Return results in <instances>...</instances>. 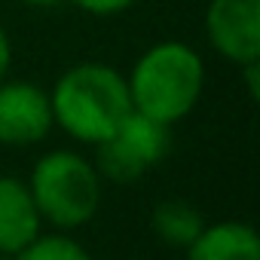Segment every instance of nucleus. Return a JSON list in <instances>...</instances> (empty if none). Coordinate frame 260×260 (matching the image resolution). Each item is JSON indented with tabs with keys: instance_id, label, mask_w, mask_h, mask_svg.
<instances>
[{
	"instance_id": "obj_7",
	"label": "nucleus",
	"mask_w": 260,
	"mask_h": 260,
	"mask_svg": "<svg viewBox=\"0 0 260 260\" xmlns=\"http://www.w3.org/2000/svg\"><path fill=\"white\" fill-rule=\"evenodd\" d=\"M190 260H260V236L248 223L223 220L202 226V233L187 245Z\"/></svg>"
},
{
	"instance_id": "obj_8",
	"label": "nucleus",
	"mask_w": 260,
	"mask_h": 260,
	"mask_svg": "<svg viewBox=\"0 0 260 260\" xmlns=\"http://www.w3.org/2000/svg\"><path fill=\"white\" fill-rule=\"evenodd\" d=\"M128 153H132L144 169L156 166L169 150H172V132H169V125L153 119V116H144L138 110H132L125 116V122L116 128V135H113Z\"/></svg>"
},
{
	"instance_id": "obj_3",
	"label": "nucleus",
	"mask_w": 260,
	"mask_h": 260,
	"mask_svg": "<svg viewBox=\"0 0 260 260\" xmlns=\"http://www.w3.org/2000/svg\"><path fill=\"white\" fill-rule=\"evenodd\" d=\"M28 190L34 196L40 217H46L61 230H74L92 220L101 202L98 172L83 156L68 150L46 153L34 166Z\"/></svg>"
},
{
	"instance_id": "obj_13",
	"label": "nucleus",
	"mask_w": 260,
	"mask_h": 260,
	"mask_svg": "<svg viewBox=\"0 0 260 260\" xmlns=\"http://www.w3.org/2000/svg\"><path fill=\"white\" fill-rule=\"evenodd\" d=\"M7 71H10V37H7L4 28H0V83H4Z\"/></svg>"
},
{
	"instance_id": "obj_15",
	"label": "nucleus",
	"mask_w": 260,
	"mask_h": 260,
	"mask_svg": "<svg viewBox=\"0 0 260 260\" xmlns=\"http://www.w3.org/2000/svg\"><path fill=\"white\" fill-rule=\"evenodd\" d=\"M0 260H19L16 254H4V251H0Z\"/></svg>"
},
{
	"instance_id": "obj_10",
	"label": "nucleus",
	"mask_w": 260,
	"mask_h": 260,
	"mask_svg": "<svg viewBox=\"0 0 260 260\" xmlns=\"http://www.w3.org/2000/svg\"><path fill=\"white\" fill-rule=\"evenodd\" d=\"M98 172L104 178L116 181V184H128V181H135V178L144 175V166L110 135L107 141L98 144Z\"/></svg>"
},
{
	"instance_id": "obj_6",
	"label": "nucleus",
	"mask_w": 260,
	"mask_h": 260,
	"mask_svg": "<svg viewBox=\"0 0 260 260\" xmlns=\"http://www.w3.org/2000/svg\"><path fill=\"white\" fill-rule=\"evenodd\" d=\"M40 236V211L31 190L16 178H0V251L19 254Z\"/></svg>"
},
{
	"instance_id": "obj_11",
	"label": "nucleus",
	"mask_w": 260,
	"mask_h": 260,
	"mask_svg": "<svg viewBox=\"0 0 260 260\" xmlns=\"http://www.w3.org/2000/svg\"><path fill=\"white\" fill-rule=\"evenodd\" d=\"M19 260H92L74 239L64 236H37L25 251L16 254Z\"/></svg>"
},
{
	"instance_id": "obj_9",
	"label": "nucleus",
	"mask_w": 260,
	"mask_h": 260,
	"mask_svg": "<svg viewBox=\"0 0 260 260\" xmlns=\"http://www.w3.org/2000/svg\"><path fill=\"white\" fill-rule=\"evenodd\" d=\"M202 214L181 202V199H169V202H159L153 208V230L162 242L175 245V248H187L199 233H202Z\"/></svg>"
},
{
	"instance_id": "obj_1",
	"label": "nucleus",
	"mask_w": 260,
	"mask_h": 260,
	"mask_svg": "<svg viewBox=\"0 0 260 260\" xmlns=\"http://www.w3.org/2000/svg\"><path fill=\"white\" fill-rule=\"evenodd\" d=\"M52 119L68 135L86 144H101L132 113L128 83L107 64H77L71 68L49 95Z\"/></svg>"
},
{
	"instance_id": "obj_12",
	"label": "nucleus",
	"mask_w": 260,
	"mask_h": 260,
	"mask_svg": "<svg viewBox=\"0 0 260 260\" xmlns=\"http://www.w3.org/2000/svg\"><path fill=\"white\" fill-rule=\"evenodd\" d=\"M74 4L83 7V10L92 13V16H116V13L128 10L135 0H74Z\"/></svg>"
},
{
	"instance_id": "obj_4",
	"label": "nucleus",
	"mask_w": 260,
	"mask_h": 260,
	"mask_svg": "<svg viewBox=\"0 0 260 260\" xmlns=\"http://www.w3.org/2000/svg\"><path fill=\"white\" fill-rule=\"evenodd\" d=\"M205 31L214 49L236 61L251 64L260 58V0H211Z\"/></svg>"
},
{
	"instance_id": "obj_14",
	"label": "nucleus",
	"mask_w": 260,
	"mask_h": 260,
	"mask_svg": "<svg viewBox=\"0 0 260 260\" xmlns=\"http://www.w3.org/2000/svg\"><path fill=\"white\" fill-rule=\"evenodd\" d=\"M28 7H55V4H61V0H25Z\"/></svg>"
},
{
	"instance_id": "obj_2",
	"label": "nucleus",
	"mask_w": 260,
	"mask_h": 260,
	"mask_svg": "<svg viewBox=\"0 0 260 260\" xmlns=\"http://www.w3.org/2000/svg\"><path fill=\"white\" fill-rule=\"evenodd\" d=\"M125 83L138 113L172 125L196 107L205 83V68L190 46L172 40L147 49L138 58L132 80Z\"/></svg>"
},
{
	"instance_id": "obj_5",
	"label": "nucleus",
	"mask_w": 260,
	"mask_h": 260,
	"mask_svg": "<svg viewBox=\"0 0 260 260\" xmlns=\"http://www.w3.org/2000/svg\"><path fill=\"white\" fill-rule=\"evenodd\" d=\"M52 104L34 83H0V144H37L52 128Z\"/></svg>"
}]
</instances>
